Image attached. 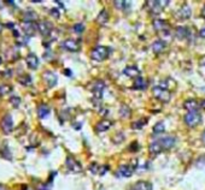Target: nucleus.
Here are the masks:
<instances>
[{
  "mask_svg": "<svg viewBox=\"0 0 205 190\" xmlns=\"http://www.w3.org/2000/svg\"><path fill=\"white\" fill-rule=\"evenodd\" d=\"M113 4H115V6H116L117 9H121V10L125 7V5H129L128 2H125V1H121V0H118V1H115Z\"/></svg>",
  "mask_w": 205,
  "mask_h": 190,
  "instance_id": "nucleus-36",
  "label": "nucleus"
},
{
  "mask_svg": "<svg viewBox=\"0 0 205 190\" xmlns=\"http://www.w3.org/2000/svg\"><path fill=\"white\" fill-rule=\"evenodd\" d=\"M74 30H75L77 34H81L82 31L84 30V25H83L82 23H77V24L74 25Z\"/></svg>",
  "mask_w": 205,
  "mask_h": 190,
  "instance_id": "nucleus-35",
  "label": "nucleus"
},
{
  "mask_svg": "<svg viewBox=\"0 0 205 190\" xmlns=\"http://www.w3.org/2000/svg\"><path fill=\"white\" fill-rule=\"evenodd\" d=\"M199 35H200V37L205 39V28H203V29L199 31Z\"/></svg>",
  "mask_w": 205,
  "mask_h": 190,
  "instance_id": "nucleus-40",
  "label": "nucleus"
},
{
  "mask_svg": "<svg viewBox=\"0 0 205 190\" xmlns=\"http://www.w3.org/2000/svg\"><path fill=\"white\" fill-rule=\"evenodd\" d=\"M51 15L53 16L55 18H59V16H60V14H59L58 9H51Z\"/></svg>",
  "mask_w": 205,
  "mask_h": 190,
  "instance_id": "nucleus-39",
  "label": "nucleus"
},
{
  "mask_svg": "<svg viewBox=\"0 0 205 190\" xmlns=\"http://www.w3.org/2000/svg\"><path fill=\"white\" fill-rule=\"evenodd\" d=\"M104 88H105V83L103 81H96V82H94L93 88H92L93 94H94V99H99V100L101 99Z\"/></svg>",
  "mask_w": 205,
  "mask_h": 190,
  "instance_id": "nucleus-10",
  "label": "nucleus"
},
{
  "mask_svg": "<svg viewBox=\"0 0 205 190\" xmlns=\"http://www.w3.org/2000/svg\"><path fill=\"white\" fill-rule=\"evenodd\" d=\"M120 114H121V117L122 118H130V116H132V111H130L129 106L122 105L121 108H120Z\"/></svg>",
  "mask_w": 205,
  "mask_h": 190,
  "instance_id": "nucleus-27",
  "label": "nucleus"
},
{
  "mask_svg": "<svg viewBox=\"0 0 205 190\" xmlns=\"http://www.w3.org/2000/svg\"><path fill=\"white\" fill-rule=\"evenodd\" d=\"M19 98L18 96H12L11 99H10V103H11V105L14 106V107H17V106H19Z\"/></svg>",
  "mask_w": 205,
  "mask_h": 190,
  "instance_id": "nucleus-37",
  "label": "nucleus"
},
{
  "mask_svg": "<svg viewBox=\"0 0 205 190\" xmlns=\"http://www.w3.org/2000/svg\"><path fill=\"white\" fill-rule=\"evenodd\" d=\"M203 90H204V93H205V88H204V89H203Z\"/></svg>",
  "mask_w": 205,
  "mask_h": 190,
  "instance_id": "nucleus-48",
  "label": "nucleus"
},
{
  "mask_svg": "<svg viewBox=\"0 0 205 190\" xmlns=\"http://www.w3.org/2000/svg\"><path fill=\"white\" fill-rule=\"evenodd\" d=\"M7 27H9V28H14V25H12V23H7Z\"/></svg>",
  "mask_w": 205,
  "mask_h": 190,
  "instance_id": "nucleus-44",
  "label": "nucleus"
},
{
  "mask_svg": "<svg viewBox=\"0 0 205 190\" xmlns=\"http://www.w3.org/2000/svg\"><path fill=\"white\" fill-rule=\"evenodd\" d=\"M65 164H67V167L69 169V171H71V172H81V164L79 161L75 160L74 158H71V157L67 158Z\"/></svg>",
  "mask_w": 205,
  "mask_h": 190,
  "instance_id": "nucleus-9",
  "label": "nucleus"
},
{
  "mask_svg": "<svg viewBox=\"0 0 205 190\" xmlns=\"http://www.w3.org/2000/svg\"><path fill=\"white\" fill-rule=\"evenodd\" d=\"M11 91V87L9 84H0V95H6Z\"/></svg>",
  "mask_w": 205,
  "mask_h": 190,
  "instance_id": "nucleus-32",
  "label": "nucleus"
},
{
  "mask_svg": "<svg viewBox=\"0 0 205 190\" xmlns=\"http://www.w3.org/2000/svg\"><path fill=\"white\" fill-rule=\"evenodd\" d=\"M175 35H176L178 39L183 40V39H186L188 36V29L185 28V27H178L176 30H175Z\"/></svg>",
  "mask_w": 205,
  "mask_h": 190,
  "instance_id": "nucleus-24",
  "label": "nucleus"
},
{
  "mask_svg": "<svg viewBox=\"0 0 205 190\" xmlns=\"http://www.w3.org/2000/svg\"><path fill=\"white\" fill-rule=\"evenodd\" d=\"M168 27V23L163 21V19H156L153 22V28L157 30V31H161V30H164Z\"/></svg>",
  "mask_w": 205,
  "mask_h": 190,
  "instance_id": "nucleus-25",
  "label": "nucleus"
},
{
  "mask_svg": "<svg viewBox=\"0 0 205 190\" xmlns=\"http://www.w3.org/2000/svg\"><path fill=\"white\" fill-rule=\"evenodd\" d=\"M200 105H202V106H203V107H205V100H203V101H202V103H200Z\"/></svg>",
  "mask_w": 205,
  "mask_h": 190,
  "instance_id": "nucleus-45",
  "label": "nucleus"
},
{
  "mask_svg": "<svg viewBox=\"0 0 205 190\" xmlns=\"http://www.w3.org/2000/svg\"><path fill=\"white\" fill-rule=\"evenodd\" d=\"M50 107L47 106V105H45V103H41L40 106L38 107V116L42 119V118H46L48 114H50Z\"/></svg>",
  "mask_w": 205,
  "mask_h": 190,
  "instance_id": "nucleus-22",
  "label": "nucleus"
},
{
  "mask_svg": "<svg viewBox=\"0 0 205 190\" xmlns=\"http://www.w3.org/2000/svg\"><path fill=\"white\" fill-rule=\"evenodd\" d=\"M123 75L128 77H139V69L137 66H127L123 70Z\"/></svg>",
  "mask_w": 205,
  "mask_h": 190,
  "instance_id": "nucleus-20",
  "label": "nucleus"
},
{
  "mask_svg": "<svg viewBox=\"0 0 205 190\" xmlns=\"http://www.w3.org/2000/svg\"><path fill=\"white\" fill-rule=\"evenodd\" d=\"M24 19L26 22H34L35 19H38V15L34 11H27L24 14Z\"/></svg>",
  "mask_w": 205,
  "mask_h": 190,
  "instance_id": "nucleus-28",
  "label": "nucleus"
},
{
  "mask_svg": "<svg viewBox=\"0 0 205 190\" xmlns=\"http://www.w3.org/2000/svg\"><path fill=\"white\" fill-rule=\"evenodd\" d=\"M1 31H2V24L0 23V34H1Z\"/></svg>",
  "mask_w": 205,
  "mask_h": 190,
  "instance_id": "nucleus-46",
  "label": "nucleus"
},
{
  "mask_svg": "<svg viewBox=\"0 0 205 190\" xmlns=\"http://www.w3.org/2000/svg\"><path fill=\"white\" fill-rule=\"evenodd\" d=\"M161 152H163V149H162V147L161 145L158 143V141H156V142H152L150 145V153L151 154H159Z\"/></svg>",
  "mask_w": 205,
  "mask_h": 190,
  "instance_id": "nucleus-26",
  "label": "nucleus"
},
{
  "mask_svg": "<svg viewBox=\"0 0 205 190\" xmlns=\"http://www.w3.org/2000/svg\"><path fill=\"white\" fill-rule=\"evenodd\" d=\"M129 149H130V152H137V150H139V145H137V142H133V143L129 146Z\"/></svg>",
  "mask_w": 205,
  "mask_h": 190,
  "instance_id": "nucleus-38",
  "label": "nucleus"
},
{
  "mask_svg": "<svg viewBox=\"0 0 205 190\" xmlns=\"http://www.w3.org/2000/svg\"><path fill=\"white\" fill-rule=\"evenodd\" d=\"M176 15H178V18H180V19H188L192 15L191 7L188 5H183L176 12Z\"/></svg>",
  "mask_w": 205,
  "mask_h": 190,
  "instance_id": "nucleus-14",
  "label": "nucleus"
},
{
  "mask_svg": "<svg viewBox=\"0 0 205 190\" xmlns=\"http://www.w3.org/2000/svg\"><path fill=\"white\" fill-rule=\"evenodd\" d=\"M146 123H147V119H140V120H137V122L132 124V128H133L134 130L141 129V128L144 126V124H146Z\"/></svg>",
  "mask_w": 205,
  "mask_h": 190,
  "instance_id": "nucleus-30",
  "label": "nucleus"
},
{
  "mask_svg": "<svg viewBox=\"0 0 205 190\" xmlns=\"http://www.w3.org/2000/svg\"><path fill=\"white\" fill-rule=\"evenodd\" d=\"M64 73H65L67 76H71V70H69V69H65V70H64Z\"/></svg>",
  "mask_w": 205,
  "mask_h": 190,
  "instance_id": "nucleus-41",
  "label": "nucleus"
},
{
  "mask_svg": "<svg viewBox=\"0 0 205 190\" xmlns=\"http://www.w3.org/2000/svg\"><path fill=\"white\" fill-rule=\"evenodd\" d=\"M164 130H165V126H164V123H162V122H159V123H157L154 126H153V134H162V132H164Z\"/></svg>",
  "mask_w": 205,
  "mask_h": 190,
  "instance_id": "nucleus-29",
  "label": "nucleus"
},
{
  "mask_svg": "<svg viewBox=\"0 0 205 190\" xmlns=\"http://www.w3.org/2000/svg\"><path fill=\"white\" fill-rule=\"evenodd\" d=\"M109 57V48L105 46H96L91 52V58L96 61H103Z\"/></svg>",
  "mask_w": 205,
  "mask_h": 190,
  "instance_id": "nucleus-1",
  "label": "nucleus"
},
{
  "mask_svg": "<svg viewBox=\"0 0 205 190\" xmlns=\"http://www.w3.org/2000/svg\"><path fill=\"white\" fill-rule=\"evenodd\" d=\"M202 16H203V17L205 18V6L203 7V10H202Z\"/></svg>",
  "mask_w": 205,
  "mask_h": 190,
  "instance_id": "nucleus-43",
  "label": "nucleus"
},
{
  "mask_svg": "<svg viewBox=\"0 0 205 190\" xmlns=\"http://www.w3.org/2000/svg\"><path fill=\"white\" fill-rule=\"evenodd\" d=\"M157 141H158V143L161 145L162 149H163V150H166V149H170V148H173V147L175 146V143H176V137H174V136H165V137H162V138L157 140Z\"/></svg>",
  "mask_w": 205,
  "mask_h": 190,
  "instance_id": "nucleus-5",
  "label": "nucleus"
},
{
  "mask_svg": "<svg viewBox=\"0 0 205 190\" xmlns=\"http://www.w3.org/2000/svg\"><path fill=\"white\" fill-rule=\"evenodd\" d=\"M152 91H153L154 98L162 103H169L171 99V93L168 89H164L162 87H154Z\"/></svg>",
  "mask_w": 205,
  "mask_h": 190,
  "instance_id": "nucleus-3",
  "label": "nucleus"
},
{
  "mask_svg": "<svg viewBox=\"0 0 205 190\" xmlns=\"http://www.w3.org/2000/svg\"><path fill=\"white\" fill-rule=\"evenodd\" d=\"M165 47H166V42H164L162 40H156V41L152 44V49H153V52L157 53V54L162 53Z\"/></svg>",
  "mask_w": 205,
  "mask_h": 190,
  "instance_id": "nucleus-16",
  "label": "nucleus"
},
{
  "mask_svg": "<svg viewBox=\"0 0 205 190\" xmlns=\"http://www.w3.org/2000/svg\"><path fill=\"white\" fill-rule=\"evenodd\" d=\"M134 190H152V184L146 180H139L134 184Z\"/></svg>",
  "mask_w": 205,
  "mask_h": 190,
  "instance_id": "nucleus-18",
  "label": "nucleus"
},
{
  "mask_svg": "<svg viewBox=\"0 0 205 190\" xmlns=\"http://www.w3.org/2000/svg\"><path fill=\"white\" fill-rule=\"evenodd\" d=\"M195 165H197L198 167L205 166V155H200V157L197 159V161H195Z\"/></svg>",
  "mask_w": 205,
  "mask_h": 190,
  "instance_id": "nucleus-34",
  "label": "nucleus"
},
{
  "mask_svg": "<svg viewBox=\"0 0 205 190\" xmlns=\"http://www.w3.org/2000/svg\"><path fill=\"white\" fill-rule=\"evenodd\" d=\"M202 142L205 145V131L203 132V135H202Z\"/></svg>",
  "mask_w": 205,
  "mask_h": 190,
  "instance_id": "nucleus-42",
  "label": "nucleus"
},
{
  "mask_svg": "<svg viewBox=\"0 0 205 190\" xmlns=\"http://www.w3.org/2000/svg\"><path fill=\"white\" fill-rule=\"evenodd\" d=\"M108 21H109V12H108L106 10H101L100 14L96 17V22H98L100 25H105V24L108 23Z\"/></svg>",
  "mask_w": 205,
  "mask_h": 190,
  "instance_id": "nucleus-19",
  "label": "nucleus"
},
{
  "mask_svg": "<svg viewBox=\"0 0 205 190\" xmlns=\"http://www.w3.org/2000/svg\"><path fill=\"white\" fill-rule=\"evenodd\" d=\"M52 29H53V25L48 21H42V22H40L38 24V30L40 31L41 35H43V36L50 35V33L52 31Z\"/></svg>",
  "mask_w": 205,
  "mask_h": 190,
  "instance_id": "nucleus-8",
  "label": "nucleus"
},
{
  "mask_svg": "<svg viewBox=\"0 0 205 190\" xmlns=\"http://www.w3.org/2000/svg\"><path fill=\"white\" fill-rule=\"evenodd\" d=\"M168 4H169L168 0H165V1H159V0H149V1H146V6H147V9L150 10L153 15H158V14H161L162 10H163V7L164 6H166Z\"/></svg>",
  "mask_w": 205,
  "mask_h": 190,
  "instance_id": "nucleus-2",
  "label": "nucleus"
},
{
  "mask_svg": "<svg viewBox=\"0 0 205 190\" xmlns=\"http://www.w3.org/2000/svg\"><path fill=\"white\" fill-rule=\"evenodd\" d=\"M26 61H27L28 68L31 69V70H35L39 66V59L34 53H29L27 56V58H26Z\"/></svg>",
  "mask_w": 205,
  "mask_h": 190,
  "instance_id": "nucleus-12",
  "label": "nucleus"
},
{
  "mask_svg": "<svg viewBox=\"0 0 205 190\" xmlns=\"http://www.w3.org/2000/svg\"><path fill=\"white\" fill-rule=\"evenodd\" d=\"M18 81H19V82H21V83H22V84H30V82H31V78H30V76H26V75H23V76H22V77H19V78H18Z\"/></svg>",
  "mask_w": 205,
  "mask_h": 190,
  "instance_id": "nucleus-33",
  "label": "nucleus"
},
{
  "mask_svg": "<svg viewBox=\"0 0 205 190\" xmlns=\"http://www.w3.org/2000/svg\"><path fill=\"white\" fill-rule=\"evenodd\" d=\"M147 87V81L144 78V77H137L135 78V81H134V88L135 89H140V90H144V89H146Z\"/></svg>",
  "mask_w": 205,
  "mask_h": 190,
  "instance_id": "nucleus-23",
  "label": "nucleus"
},
{
  "mask_svg": "<svg viewBox=\"0 0 205 190\" xmlns=\"http://www.w3.org/2000/svg\"><path fill=\"white\" fill-rule=\"evenodd\" d=\"M133 171H134V169L132 167V165H121L118 169L120 175L123 177H130L133 175Z\"/></svg>",
  "mask_w": 205,
  "mask_h": 190,
  "instance_id": "nucleus-17",
  "label": "nucleus"
},
{
  "mask_svg": "<svg viewBox=\"0 0 205 190\" xmlns=\"http://www.w3.org/2000/svg\"><path fill=\"white\" fill-rule=\"evenodd\" d=\"M42 77H43V81L46 82L47 87L52 88L57 84V76L52 71H46V72L43 73Z\"/></svg>",
  "mask_w": 205,
  "mask_h": 190,
  "instance_id": "nucleus-11",
  "label": "nucleus"
},
{
  "mask_svg": "<svg viewBox=\"0 0 205 190\" xmlns=\"http://www.w3.org/2000/svg\"><path fill=\"white\" fill-rule=\"evenodd\" d=\"M111 126H112V122L109 120V119H104V120H100V122L96 124V131L104 132V131H108Z\"/></svg>",
  "mask_w": 205,
  "mask_h": 190,
  "instance_id": "nucleus-15",
  "label": "nucleus"
},
{
  "mask_svg": "<svg viewBox=\"0 0 205 190\" xmlns=\"http://www.w3.org/2000/svg\"><path fill=\"white\" fill-rule=\"evenodd\" d=\"M16 40H17V42L19 45H27L28 41H29V37H28L27 35H18L16 37Z\"/></svg>",
  "mask_w": 205,
  "mask_h": 190,
  "instance_id": "nucleus-31",
  "label": "nucleus"
},
{
  "mask_svg": "<svg viewBox=\"0 0 205 190\" xmlns=\"http://www.w3.org/2000/svg\"><path fill=\"white\" fill-rule=\"evenodd\" d=\"M183 106L188 112H197V110L199 108V103L195 100H187Z\"/></svg>",
  "mask_w": 205,
  "mask_h": 190,
  "instance_id": "nucleus-21",
  "label": "nucleus"
},
{
  "mask_svg": "<svg viewBox=\"0 0 205 190\" xmlns=\"http://www.w3.org/2000/svg\"><path fill=\"white\" fill-rule=\"evenodd\" d=\"M0 125H1V129L4 130V132H6V134H10V132L12 131V128H14L12 117H11L10 114H6L5 117L2 118V120H1Z\"/></svg>",
  "mask_w": 205,
  "mask_h": 190,
  "instance_id": "nucleus-6",
  "label": "nucleus"
},
{
  "mask_svg": "<svg viewBox=\"0 0 205 190\" xmlns=\"http://www.w3.org/2000/svg\"><path fill=\"white\" fill-rule=\"evenodd\" d=\"M0 64H1V57H0Z\"/></svg>",
  "mask_w": 205,
  "mask_h": 190,
  "instance_id": "nucleus-47",
  "label": "nucleus"
},
{
  "mask_svg": "<svg viewBox=\"0 0 205 190\" xmlns=\"http://www.w3.org/2000/svg\"><path fill=\"white\" fill-rule=\"evenodd\" d=\"M62 47L70 52H77L80 49V44L74 39H67L65 41H63Z\"/></svg>",
  "mask_w": 205,
  "mask_h": 190,
  "instance_id": "nucleus-7",
  "label": "nucleus"
},
{
  "mask_svg": "<svg viewBox=\"0 0 205 190\" xmlns=\"http://www.w3.org/2000/svg\"><path fill=\"white\" fill-rule=\"evenodd\" d=\"M22 28H23L24 33H26L24 35H27L28 37H30V36H33L35 34V31L38 29V25L34 24L33 22H26V23H23Z\"/></svg>",
  "mask_w": 205,
  "mask_h": 190,
  "instance_id": "nucleus-13",
  "label": "nucleus"
},
{
  "mask_svg": "<svg viewBox=\"0 0 205 190\" xmlns=\"http://www.w3.org/2000/svg\"><path fill=\"white\" fill-rule=\"evenodd\" d=\"M183 120H185V123H186L188 126L194 128V126H197V125L200 124V122H202V116H200V113H198V112H188V113L183 117Z\"/></svg>",
  "mask_w": 205,
  "mask_h": 190,
  "instance_id": "nucleus-4",
  "label": "nucleus"
}]
</instances>
